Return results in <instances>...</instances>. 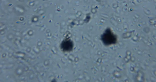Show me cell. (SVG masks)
<instances>
[{"label": "cell", "instance_id": "cell-1", "mask_svg": "<svg viewBox=\"0 0 156 82\" xmlns=\"http://www.w3.org/2000/svg\"><path fill=\"white\" fill-rule=\"evenodd\" d=\"M101 40L105 45H110L115 44L117 38L110 29H107L102 35Z\"/></svg>", "mask_w": 156, "mask_h": 82}, {"label": "cell", "instance_id": "cell-2", "mask_svg": "<svg viewBox=\"0 0 156 82\" xmlns=\"http://www.w3.org/2000/svg\"><path fill=\"white\" fill-rule=\"evenodd\" d=\"M62 47L63 50L70 51L72 49L73 44L70 41H66L63 42Z\"/></svg>", "mask_w": 156, "mask_h": 82}]
</instances>
